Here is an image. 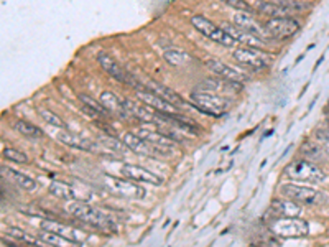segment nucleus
<instances>
[{"mask_svg":"<svg viewBox=\"0 0 329 247\" xmlns=\"http://www.w3.org/2000/svg\"><path fill=\"white\" fill-rule=\"evenodd\" d=\"M100 102L105 109H107V112H112L115 115H119L120 119H129L130 114L127 107H125V102L124 99L117 98L114 93H109V91H105V93L100 94Z\"/></svg>","mask_w":329,"mask_h":247,"instance_id":"obj_21","label":"nucleus"},{"mask_svg":"<svg viewBox=\"0 0 329 247\" xmlns=\"http://www.w3.org/2000/svg\"><path fill=\"white\" fill-rule=\"evenodd\" d=\"M268 229L278 238H305L310 234V224L300 218H272L268 223Z\"/></svg>","mask_w":329,"mask_h":247,"instance_id":"obj_3","label":"nucleus"},{"mask_svg":"<svg viewBox=\"0 0 329 247\" xmlns=\"http://www.w3.org/2000/svg\"><path fill=\"white\" fill-rule=\"evenodd\" d=\"M38 238L42 239L47 246H63L66 243H69V241H66L64 238H61V236L56 233H51V231H43V233H40Z\"/></svg>","mask_w":329,"mask_h":247,"instance_id":"obj_31","label":"nucleus"},{"mask_svg":"<svg viewBox=\"0 0 329 247\" xmlns=\"http://www.w3.org/2000/svg\"><path fill=\"white\" fill-rule=\"evenodd\" d=\"M263 25H265L270 38H275V40L290 38L301 27V23L293 17H272V18H268Z\"/></svg>","mask_w":329,"mask_h":247,"instance_id":"obj_8","label":"nucleus"},{"mask_svg":"<svg viewBox=\"0 0 329 247\" xmlns=\"http://www.w3.org/2000/svg\"><path fill=\"white\" fill-rule=\"evenodd\" d=\"M125 107H127L130 117L139 119L141 122L146 124H156V119H158V114L153 107L146 105L145 102H137V100H130V99H124Z\"/></svg>","mask_w":329,"mask_h":247,"instance_id":"obj_16","label":"nucleus"},{"mask_svg":"<svg viewBox=\"0 0 329 247\" xmlns=\"http://www.w3.org/2000/svg\"><path fill=\"white\" fill-rule=\"evenodd\" d=\"M66 211H68L71 216H74L76 219L83 221L84 224L91 226V228L100 229L104 231V233H112V231H115L114 221L110 216L93 208V206H89L88 203H84L83 199L69 201L68 206H66Z\"/></svg>","mask_w":329,"mask_h":247,"instance_id":"obj_1","label":"nucleus"},{"mask_svg":"<svg viewBox=\"0 0 329 247\" xmlns=\"http://www.w3.org/2000/svg\"><path fill=\"white\" fill-rule=\"evenodd\" d=\"M254 8L257 12H260L263 15H268V17H291L295 12H300V10L305 8L303 3H295L290 2V0H282L280 3H270V2H262L259 0Z\"/></svg>","mask_w":329,"mask_h":247,"instance_id":"obj_10","label":"nucleus"},{"mask_svg":"<svg viewBox=\"0 0 329 247\" xmlns=\"http://www.w3.org/2000/svg\"><path fill=\"white\" fill-rule=\"evenodd\" d=\"M224 3L229 5L231 8H235L239 10V12H244V13H254L255 8H252L250 3H247L245 0H222Z\"/></svg>","mask_w":329,"mask_h":247,"instance_id":"obj_33","label":"nucleus"},{"mask_svg":"<svg viewBox=\"0 0 329 247\" xmlns=\"http://www.w3.org/2000/svg\"><path fill=\"white\" fill-rule=\"evenodd\" d=\"M2 171H3V173H7V175L10 176V180H12L15 185H18L22 190L33 191L35 188H37V181H35V180L32 178V176H28V175L22 173V171L12 170V168H7V170L2 168Z\"/></svg>","mask_w":329,"mask_h":247,"instance_id":"obj_25","label":"nucleus"},{"mask_svg":"<svg viewBox=\"0 0 329 247\" xmlns=\"http://www.w3.org/2000/svg\"><path fill=\"white\" fill-rule=\"evenodd\" d=\"M104 185L107 186V190L110 191V193L122 196V198H129V199L145 198V190L141 188L137 181H129V178L120 180V178H115V176L105 175Z\"/></svg>","mask_w":329,"mask_h":247,"instance_id":"obj_7","label":"nucleus"},{"mask_svg":"<svg viewBox=\"0 0 329 247\" xmlns=\"http://www.w3.org/2000/svg\"><path fill=\"white\" fill-rule=\"evenodd\" d=\"M3 157L15 163H28V157L17 148H3Z\"/></svg>","mask_w":329,"mask_h":247,"instance_id":"obj_32","label":"nucleus"},{"mask_svg":"<svg viewBox=\"0 0 329 247\" xmlns=\"http://www.w3.org/2000/svg\"><path fill=\"white\" fill-rule=\"evenodd\" d=\"M206 64H207V68H209L217 78L226 79V81L240 83L242 84L244 81L249 79L244 73H240L239 69L232 68V66H229V64H226V63H222V61H217V59H209V61H207Z\"/></svg>","mask_w":329,"mask_h":247,"instance_id":"obj_15","label":"nucleus"},{"mask_svg":"<svg viewBox=\"0 0 329 247\" xmlns=\"http://www.w3.org/2000/svg\"><path fill=\"white\" fill-rule=\"evenodd\" d=\"M163 58L171 66H185V64H188L189 61H193L189 54H186L185 51H180V49H168V51L163 53Z\"/></svg>","mask_w":329,"mask_h":247,"instance_id":"obj_26","label":"nucleus"},{"mask_svg":"<svg viewBox=\"0 0 329 247\" xmlns=\"http://www.w3.org/2000/svg\"><path fill=\"white\" fill-rule=\"evenodd\" d=\"M268 213L272 214V218H298L301 214V206L298 201L283 196L272 201Z\"/></svg>","mask_w":329,"mask_h":247,"instance_id":"obj_13","label":"nucleus"},{"mask_svg":"<svg viewBox=\"0 0 329 247\" xmlns=\"http://www.w3.org/2000/svg\"><path fill=\"white\" fill-rule=\"evenodd\" d=\"M15 130H18L20 134L25 135L28 139H40L43 137V130L37 127V125L27 122V120H17L15 122Z\"/></svg>","mask_w":329,"mask_h":247,"instance_id":"obj_27","label":"nucleus"},{"mask_svg":"<svg viewBox=\"0 0 329 247\" xmlns=\"http://www.w3.org/2000/svg\"><path fill=\"white\" fill-rule=\"evenodd\" d=\"M222 28L226 30L227 35H231V37L234 38V42L242 43L244 47H249V48H263L265 47V40H262L259 37H255V35L239 28L235 23H224L222 25Z\"/></svg>","mask_w":329,"mask_h":247,"instance_id":"obj_14","label":"nucleus"},{"mask_svg":"<svg viewBox=\"0 0 329 247\" xmlns=\"http://www.w3.org/2000/svg\"><path fill=\"white\" fill-rule=\"evenodd\" d=\"M40 115H42V119H43L48 125H51V127H56V129H68V125H66L64 120H63L61 117H59V115H56L54 112H51V110L42 109V110H40Z\"/></svg>","mask_w":329,"mask_h":247,"instance_id":"obj_30","label":"nucleus"},{"mask_svg":"<svg viewBox=\"0 0 329 247\" xmlns=\"http://www.w3.org/2000/svg\"><path fill=\"white\" fill-rule=\"evenodd\" d=\"M122 175L132 181H137V183H150L155 186L161 185V178L158 175L151 173V171H148L146 168H141V166H137V165H124Z\"/></svg>","mask_w":329,"mask_h":247,"instance_id":"obj_18","label":"nucleus"},{"mask_svg":"<svg viewBox=\"0 0 329 247\" xmlns=\"http://www.w3.org/2000/svg\"><path fill=\"white\" fill-rule=\"evenodd\" d=\"M56 139H58V142L68 145V147L78 148V150H93L94 148V145L91 144V140L81 137V135H78V134L69 132L68 129H59V132L56 134Z\"/></svg>","mask_w":329,"mask_h":247,"instance_id":"obj_22","label":"nucleus"},{"mask_svg":"<svg viewBox=\"0 0 329 247\" xmlns=\"http://www.w3.org/2000/svg\"><path fill=\"white\" fill-rule=\"evenodd\" d=\"M328 110H329V100H328Z\"/></svg>","mask_w":329,"mask_h":247,"instance_id":"obj_35","label":"nucleus"},{"mask_svg":"<svg viewBox=\"0 0 329 247\" xmlns=\"http://www.w3.org/2000/svg\"><path fill=\"white\" fill-rule=\"evenodd\" d=\"M189 100L196 109L209 115H222L229 109V102L226 99L209 93V91H194V93H191Z\"/></svg>","mask_w":329,"mask_h":247,"instance_id":"obj_4","label":"nucleus"},{"mask_svg":"<svg viewBox=\"0 0 329 247\" xmlns=\"http://www.w3.org/2000/svg\"><path fill=\"white\" fill-rule=\"evenodd\" d=\"M234 58L237 63L244 64V66L250 69H263V68H268L273 63L272 54L262 51V49H254L249 47L237 48L234 51Z\"/></svg>","mask_w":329,"mask_h":247,"instance_id":"obj_9","label":"nucleus"},{"mask_svg":"<svg viewBox=\"0 0 329 247\" xmlns=\"http://www.w3.org/2000/svg\"><path fill=\"white\" fill-rule=\"evenodd\" d=\"M49 193H51L54 198L59 199H66V201H73V199H83V196L78 195L73 186H69L68 183H63V181H51L49 185Z\"/></svg>","mask_w":329,"mask_h":247,"instance_id":"obj_24","label":"nucleus"},{"mask_svg":"<svg viewBox=\"0 0 329 247\" xmlns=\"http://www.w3.org/2000/svg\"><path fill=\"white\" fill-rule=\"evenodd\" d=\"M234 23L237 25L239 28L245 30V32H249L252 35H255V37H259L262 40H270V35H268L265 25H260L259 22H257L255 18H252V13H237L234 17Z\"/></svg>","mask_w":329,"mask_h":247,"instance_id":"obj_17","label":"nucleus"},{"mask_svg":"<svg viewBox=\"0 0 329 247\" xmlns=\"http://www.w3.org/2000/svg\"><path fill=\"white\" fill-rule=\"evenodd\" d=\"M137 98H139L141 102H145L146 105H150V107H153L155 110H160V112H175L178 107H175L173 104L168 102L166 99H163L161 96L151 93L150 89H137Z\"/></svg>","mask_w":329,"mask_h":247,"instance_id":"obj_20","label":"nucleus"},{"mask_svg":"<svg viewBox=\"0 0 329 247\" xmlns=\"http://www.w3.org/2000/svg\"><path fill=\"white\" fill-rule=\"evenodd\" d=\"M280 193L285 198H290L293 201H298V203H305V204H315L318 199H320V193L316 190L310 188V186H303V185H295V183H286L280 186Z\"/></svg>","mask_w":329,"mask_h":247,"instance_id":"obj_11","label":"nucleus"},{"mask_svg":"<svg viewBox=\"0 0 329 247\" xmlns=\"http://www.w3.org/2000/svg\"><path fill=\"white\" fill-rule=\"evenodd\" d=\"M122 142L125 144V147L130 148L132 152H135L140 157H153V158H170L173 157L176 152L175 145H156L151 144L148 140L141 139L139 134H132V132H125L122 135Z\"/></svg>","mask_w":329,"mask_h":247,"instance_id":"obj_2","label":"nucleus"},{"mask_svg":"<svg viewBox=\"0 0 329 247\" xmlns=\"http://www.w3.org/2000/svg\"><path fill=\"white\" fill-rule=\"evenodd\" d=\"M40 228H42L43 231H51V233H56V234L61 236V238H64L66 241H69V243H73V244L83 243L81 236L78 234L79 231H76V229L71 228V226H66L63 223H58V221L43 219L42 223H40Z\"/></svg>","mask_w":329,"mask_h":247,"instance_id":"obj_19","label":"nucleus"},{"mask_svg":"<svg viewBox=\"0 0 329 247\" xmlns=\"http://www.w3.org/2000/svg\"><path fill=\"white\" fill-rule=\"evenodd\" d=\"M140 88L150 89L151 93H155V94L161 96V98H163V99H166V100H168V102H171V104H173L175 107H183V105H185L183 99H181V96H178V94L175 93L173 89L166 88V86L160 84V83H155V81H148V83H146V86H140Z\"/></svg>","mask_w":329,"mask_h":247,"instance_id":"obj_23","label":"nucleus"},{"mask_svg":"<svg viewBox=\"0 0 329 247\" xmlns=\"http://www.w3.org/2000/svg\"><path fill=\"white\" fill-rule=\"evenodd\" d=\"M81 102L86 105V112H91V115H95V117H102L107 112V109L104 107L102 102H95V100L91 98V96L81 94L79 96Z\"/></svg>","mask_w":329,"mask_h":247,"instance_id":"obj_29","label":"nucleus"},{"mask_svg":"<svg viewBox=\"0 0 329 247\" xmlns=\"http://www.w3.org/2000/svg\"><path fill=\"white\" fill-rule=\"evenodd\" d=\"M325 144H326V147L329 150V135L328 134H325Z\"/></svg>","mask_w":329,"mask_h":247,"instance_id":"obj_34","label":"nucleus"},{"mask_svg":"<svg viewBox=\"0 0 329 247\" xmlns=\"http://www.w3.org/2000/svg\"><path fill=\"white\" fill-rule=\"evenodd\" d=\"M191 25H193L196 30H199L206 38L211 40V42L219 43V45H222V47H232V45L235 43L234 38H232L231 35H227L224 28L216 27L211 20L204 18L202 15H194V17L191 18Z\"/></svg>","mask_w":329,"mask_h":247,"instance_id":"obj_6","label":"nucleus"},{"mask_svg":"<svg viewBox=\"0 0 329 247\" xmlns=\"http://www.w3.org/2000/svg\"><path fill=\"white\" fill-rule=\"evenodd\" d=\"M7 234L10 236V238H13L15 241H18V243H22V244H33V246H45V243L42 239H37V238H33V236H30V234H27L25 231H22V229H18V228H8L7 229Z\"/></svg>","mask_w":329,"mask_h":247,"instance_id":"obj_28","label":"nucleus"},{"mask_svg":"<svg viewBox=\"0 0 329 247\" xmlns=\"http://www.w3.org/2000/svg\"><path fill=\"white\" fill-rule=\"evenodd\" d=\"M97 61L100 63V66H102L105 71H107L110 76L115 78L117 81L124 83V84H130V86H135V88H140V84L135 81L134 76H132L130 73H127L125 69L120 66V64L115 61L114 58H110L109 54L105 53H99L97 56Z\"/></svg>","mask_w":329,"mask_h":247,"instance_id":"obj_12","label":"nucleus"},{"mask_svg":"<svg viewBox=\"0 0 329 247\" xmlns=\"http://www.w3.org/2000/svg\"><path fill=\"white\" fill-rule=\"evenodd\" d=\"M285 175L290 180L303 181V183H321L326 178L321 168H318L315 163L306 162V160H298L290 163L285 168Z\"/></svg>","mask_w":329,"mask_h":247,"instance_id":"obj_5","label":"nucleus"}]
</instances>
